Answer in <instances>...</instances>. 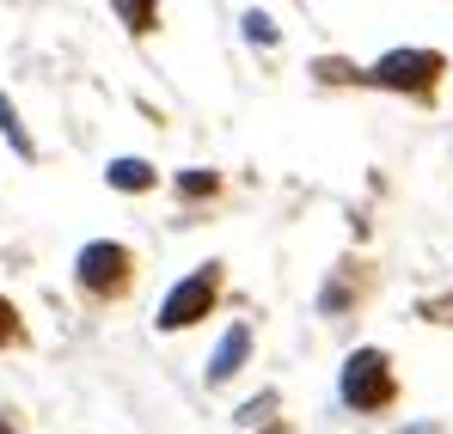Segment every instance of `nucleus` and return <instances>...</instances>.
Segmentation results:
<instances>
[{"label": "nucleus", "instance_id": "f03ea898", "mask_svg": "<svg viewBox=\"0 0 453 434\" xmlns=\"http://www.w3.org/2000/svg\"><path fill=\"white\" fill-rule=\"evenodd\" d=\"M74 276L92 300H117V293L129 288V276H135V257H129V245H117V239H92V245L80 251Z\"/></svg>", "mask_w": 453, "mask_h": 434}, {"label": "nucleus", "instance_id": "f8f14e48", "mask_svg": "<svg viewBox=\"0 0 453 434\" xmlns=\"http://www.w3.org/2000/svg\"><path fill=\"white\" fill-rule=\"evenodd\" d=\"M0 343H25V324H19V312L0 300Z\"/></svg>", "mask_w": 453, "mask_h": 434}, {"label": "nucleus", "instance_id": "423d86ee", "mask_svg": "<svg viewBox=\"0 0 453 434\" xmlns=\"http://www.w3.org/2000/svg\"><path fill=\"white\" fill-rule=\"evenodd\" d=\"M153 178H159V171H153L148 159H111V165H104V184H111V190H153Z\"/></svg>", "mask_w": 453, "mask_h": 434}, {"label": "nucleus", "instance_id": "f257e3e1", "mask_svg": "<svg viewBox=\"0 0 453 434\" xmlns=\"http://www.w3.org/2000/svg\"><path fill=\"white\" fill-rule=\"evenodd\" d=\"M343 404L356 410V416H374L386 410L392 398H398V379H392V362L380 355V349H356L349 362H343Z\"/></svg>", "mask_w": 453, "mask_h": 434}, {"label": "nucleus", "instance_id": "6e6552de", "mask_svg": "<svg viewBox=\"0 0 453 434\" xmlns=\"http://www.w3.org/2000/svg\"><path fill=\"white\" fill-rule=\"evenodd\" d=\"M215 190H221L215 171H184V178H178V196H215Z\"/></svg>", "mask_w": 453, "mask_h": 434}, {"label": "nucleus", "instance_id": "9b49d317", "mask_svg": "<svg viewBox=\"0 0 453 434\" xmlns=\"http://www.w3.org/2000/svg\"><path fill=\"white\" fill-rule=\"evenodd\" d=\"M270 410H276V392H264V398H251V404H245V410H239V423H245V429H251V423H264V416H270Z\"/></svg>", "mask_w": 453, "mask_h": 434}, {"label": "nucleus", "instance_id": "1a4fd4ad", "mask_svg": "<svg viewBox=\"0 0 453 434\" xmlns=\"http://www.w3.org/2000/svg\"><path fill=\"white\" fill-rule=\"evenodd\" d=\"M245 37H251V43H276V25H270V12H245Z\"/></svg>", "mask_w": 453, "mask_h": 434}, {"label": "nucleus", "instance_id": "7ed1b4c3", "mask_svg": "<svg viewBox=\"0 0 453 434\" xmlns=\"http://www.w3.org/2000/svg\"><path fill=\"white\" fill-rule=\"evenodd\" d=\"M441 56L435 49H392V56H380L374 68H368V80L374 86H392V92H417V98H429L435 92V80H441Z\"/></svg>", "mask_w": 453, "mask_h": 434}, {"label": "nucleus", "instance_id": "9d476101", "mask_svg": "<svg viewBox=\"0 0 453 434\" xmlns=\"http://www.w3.org/2000/svg\"><path fill=\"white\" fill-rule=\"evenodd\" d=\"M117 12L129 19V31H153V6H148V0H142V6H135V0H123Z\"/></svg>", "mask_w": 453, "mask_h": 434}, {"label": "nucleus", "instance_id": "0eeeda50", "mask_svg": "<svg viewBox=\"0 0 453 434\" xmlns=\"http://www.w3.org/2000/svg\"><path fill=\"white\" fill-rule=\"evenodd\" d=\"M0 135L12 141V153H19V159H37V141L25 135V123H19V110H12V98H6V92H0Z\"/></svg>", "mask_w": 453, "mask_h": 434}, {"label": "nucleus", "instance_id": "39448f33", "mask_svg": "<svg viewBox=\"0 0 453 434\" xmlns=\"http://www.w3.org/2000/svg\"><path fill=\"white\" fill-rule=\"evenodd\" d=\"M251 355V324H226V337L215 343V355H209V385H226L239 367Z\"/></svg>", "mask_w": 453, "mask_h": 434}, {"label": "nucleus", "instance_id": "ddd939ff", "mask_svg": "<svg viewBox=\"0 0 453 434\" xmlns=\"http://www.w3.org/2000/svg\"><path fill=\"white\" fill-rule=\"evenodd\" d=\"M0 434H19V429H12V423H6V416H0Z\"/></svg>", "mask_w": 453, "mask_h": 434}, {"label": "nucleus", "instance_id": "20e7f679", "mask_svg": "<svg viewBox=\"0 0 453 434\" xmlns=\"http://www.w3.org/2000/svg\"><path fill=\"white\" fill-rule=\"evenodd\" d=\"M215 293H221V263H203L196 276H184L178 288L165 293V306H159V331H184V324L209 318Z\"/></svg>", "mask_w": 453, "mask_h": 434}]
</instances>
